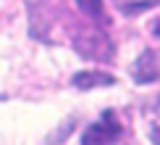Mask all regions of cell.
I'll use <instances>...</instances> for the list:
<instances>
[{"label": "cell", "instance_id": "1", "mask_svg": "<svg viewBox=\"0 0 160 145\" xmlns=\"http://www.w3.org/2000/svg\"><path fill=\"white\" fill-rule=\"evenodd\" d=\"M74 48L82 58H89V61L110 63L116 58V45H113L110 35L105 32V26H100V24L79 29L74 37Z\"/></svg>", "mask_w": 160, "mask_h": 145}, {"label": "cell", "instance_id": "4", "mask_svg": "<svg viewBox=\"0 0 160 145\" xmlns=\"http://www.w3.org/2000/svg\"><path fill=\"white\" fill-rule=\"evenodd\" d=\"M71 82H74L76 90H95V87H110V84H116V77L108 74V71H76Z\"/></svg>", "mask_w": 160, "mask_h": 145}, {"label": "cell", "instance_id": "2", "mask_svg": "<svg viewBox=\"0 0 160 145\" xmlns=\"http://www.w3.org/2000/svg\"><path fill=\"white\" fill-rule=\"evenodd\" d=\"M123 135V127L113 111H102V116L95 124H89L87 132L82 135L84 145H102V142H118Z\"/></svg>", "mask_w": 160, "mask_h": 145}, {"label": "cell", "instance_id": "3", "mask_svg": "<svg viewBox=\"0 0 160 145\" xmlns=\"http://www.w3.org/2000/svg\"><path fill=\"white\" fill-rule=\"evenodd\" d=\"M131 77H134L137 84L160 82V53L158 50H142V53H139V58L134 61Z\"/></svg>", "mask_w": 160, "mask_h": 145}, {"label": "cell", "instance_id": "5", "mask_svg": "<svg viewBox=\"0 0 160 145\" xmlns=\"http://www.w3.org/2000/svg\"><path fill=\"white\" fill-rule=\"evenodd\" d=\"M74 3H76V8L82 11L84 16H89V21L105 26V29L110 26V19H108V13H105L102 0H74Z\"/></svg>", "mask_w": 160, "mask_h": 145}, {"label": "cell", "instance_id": "6", "mask_svg": "<svg viewBox=\"0 0 160 145\" xmlns=\"http://www.w3.org/2000/svg\"><path fill=\"white\" fill-rule=\"evenodd\" d=\"M152 35L160 37V19H155V24H152Z\"/></svg>", "mask_w": 160, "mask_h": 145}]
</instances>
